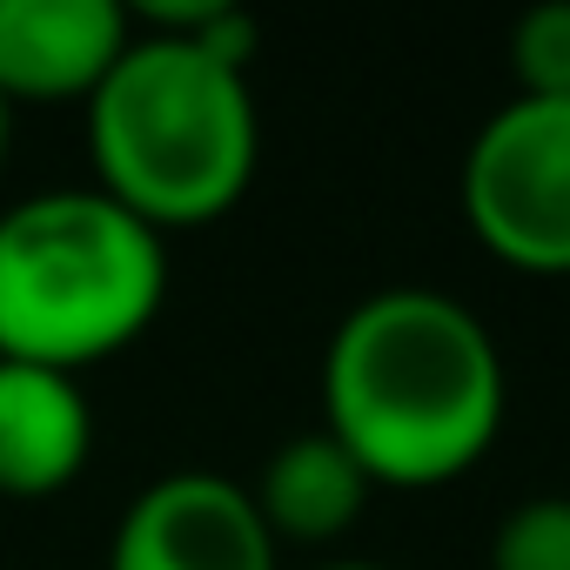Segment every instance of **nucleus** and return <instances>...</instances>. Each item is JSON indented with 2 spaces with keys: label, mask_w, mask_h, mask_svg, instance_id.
Here are the masks:
<instances>
[{
  "label": "nucleus",
  "mask_w": 570,
  "mask_h": 570,
  "mask_svg": "<svg viewBox=\"0 0 570 570\" xmlns=\"http://www.w3.org/2000/svg\"><path fill=\"white\" fill-rule=\"evenodd\" d=\"M95 450L81 376L0 356V497H55Z\"/></svg>",
  "instance_id": "obj_7"
},
{
  "label": "nucleus",
  "mask_w": 570,
  "mask_h": 570,
  "mask_svg": "<svg viewBox=\"0 0 570 570\" xmlns=\"http://www.w3.org/2000/svg\"><path fill=\"white\" fill-rule=\"evenodd\" d=\"M108 570H282L248 483L222 470H168L121 510Z\"/></svg>",
  "instance_id": "obj_5"
},
{
  "label": "nucleus",
  "mask_w": 570,
  "mask_h": 570,
  "mask_svg": "<svg viewBox=\"0 0 570 570\" xmlns=\"http://www.w3.org/2000/svg\"><path fill=\"white\" fill-rule=\"evenodd\" d=\"M248 497H255L275 550L282 543H330V537H343L363 517L370 470L330 430H303V436H289V443L268 450V463L248 483Z\"/></svg>",
  "instance_id": "obj_8"
},
{
  "label": "nucleus",
  "mask_w": 570,
  "mask_h": 570,
  "mask_svg": "<svg viewBox=\"0 0 570 570\" xmlns=\"http://www.w3.org/2000/svg\"><path fill=\"white\" fill-rule=\"evenodd\" d=\"M497 336L443 289L363 296L323 350V430L370 470V483H450L503 430Z\"/></svg>",
  "instance_id": "obj_1"
},
{
  "label": "nucleus",
  "mask_w": 570,
  "mask_h": 570,
  "mask_svg": "<svg viewBox=\"0 0 570 570\" xmlns=\"http://www.w3.org/2000/svg\"><path fill=\"white\" fill-rule=\"evenodd\" d=\"M316 570H383V563H356V557H336V563H316Z\"/></svg>",
  "instance_id": "obj_11"
},
{
  "label": "nucleus",
  "mask_w": 570,
  "mask_h": 570,
  "mask_svg": "<svg viewBox=\"0 0 570 570\" xmlns=\"http://www.w3.org/2000/svg\"><path fill=\"white\" fill-rule=\"evenodd\" d=\"M95 188L155 235L228 215L255 175L262 121L248 75L175 35H141L88 95Z\"/></svg>",
  "instance_id": "obj_2"
},
{
  "label": "nucleus",
  "mask_w": 570,
  "mask_h": 570,
  "mask_svg": "<svg viewBox=\"0 0 570 570\" xmlns=\"http://www.w3.org/2000/svg\"><path fill=\"white\" fill-rule=\"evenodd\" d=\"M510 75H517V95L570 101V0H543V8L517 14Z\"/></svg>",
  "instance_id": "obj_9"
},
{
  "label": "nucleus",
  "mask_w": 570,
  "mask_h": 570,
  "mask_svg": "<svg viewBox=\"0 0 570 570\" xmlns=\"http://www.w3.org/2000/svg\"><path fill=\"white\" fill-rule=\"evenodd\" d=\"M128 41L121 0H0V101H88Z\"/></svg>",
  "instance_id": "obj_6"
},
{
  "label": "nucleus",
  "mask_w": 570,
  "mask_h": 570,
  "mask_svg": "<svg viewBox=\"0 0 570 570\" xmlns=\"http://www.w3.org/2000/svg\"><path fill=\"white\" fill-rule=\"evenodd\" d=\"M490 570H570V497H523L490 537Z\"/></svg>",
  "instance_id": "obj_10"
},
{
  "label": "nucleus",
  "mask_w": 570,
  "mask_h": 570,
  "mask_svg": "<svg viewBox=\"0 0 570 570\" xmlns=\"http://www.w3.org/2000/svg\"><path fill=\"white\" fill-rule=\"evenodd\" d=\"M0 155H8V101H0Z\"/></svg>",
  "instance_id": "obj_12"
},
{
  "label": "nucleus",
  "mask_w": 570,
  "mask_h": 570,
  "mask_svg": "<svg viewBox=\"0 0 570 570\" xmlns=\"http://www.w3.org/2000/svg\"><path fill=\"white\" fill-rule=\"evenodd\" d=\"M168 296V242L101 188H41L0 215V356L88 370Z\"/></svg>",
  "instance_id": "obj_3"
},
{
  "label": "nucleus",
  "mask_w": 570,
  "mask_h": 570,
  "mask_svg": "<svg viewBox=\"0 0 570 570\" xmlns=\"http://www.w3.org/2000/svg\"><path fill=\"white\" fill-rule=\"evenodd\" d=\"M470 235L530 275H570V101L510 95L463 155Z\"/></svg>",
  "instance_id": "obj_4"
}]
</instances>
